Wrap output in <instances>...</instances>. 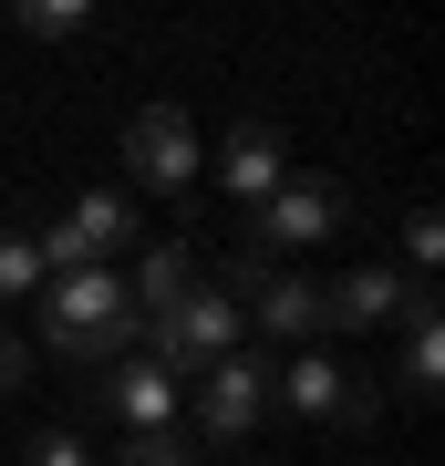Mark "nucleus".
Segmentation results:
<instances>
[{
	"label": "nucleus",
	"instance_id": "f257e3e1",
	"mask_svg": "<svg viewBox=\"0 0 445 466\" xmlns=\"http://www.w3.org/2000/svg\"><path fill=\"white\" fill-rule=\"evenodd\" d=\"M32 300H42V321H32V332L63 352V363H125V352L146 342L125 269H63V280H42Z\"/></svg>",
	"mask_w": 445,
	"mask_h": 466
},
{
	"label": "nucleus",
	"instance_id": "f03ea898",
	"mask_svg": "<svg viewBox=\"0 0 445 466\" xmlns=\"http://www.w3.org/2000/svg\"><path fill=\"white\" fill-rule=\"evenodd\" d=\"M135 352H156V363L187 383V373H207V363H228V352H248V311H238L217 280H197L166 321H146V342H135Z\"/></svg>",
	"mask_w": 445,
	"mask_h": 466
},
{
	"label": "nucleus",
	"instance_id": "7ed1b4c3",
	"mask_svg": "<svg viewBox=\"0 0 445 466\" xmlns=\"http://www.w3.org/2000/svg\"><path fill=\"white\" fill-rule=\"evenodd\" d=\"M342 218H352V198H342L331 177H290L280 198H259V208H248V238H238V249L280 269L290 249H321V238H342Z\"/></svg>",
	"mask_w": 445,
	"mask_h": 466
},
{
	"label": "nucleus",
	"instance_id": "20e7f679",
	"mask_svg": "<svg viewBox=\"0 0 445 466\" xmlns=\"http://www.w3.org/2000/svg\"><path fill=\"white\" fill-rule=\"evenodd\" d=\"M32 249H42V280H63V269H115V249H146V238H135V198L125 187H83L63 228H32Z\"/></svg>",
	"mask_w": 445,
	"mask_h": 466
},
{
	"label": "nucleus",
	"instance_id": "39448f33",
	"mask_svg": "<svg viewBox=\"0 0 445 466\" xmlns=\"http://www.w3.org/2000/svg\"><path fill=\"white\" fill-rule=\"evenodd\" d=\"M269 404H290V415H321V425H383V383L331 363V352H290L280 373H269Z\"/></svg>",
	"mask_w": 445,
	"mask_h": 466
},
{
	"label": "nucleus",
	"instance_id": "423d86ee",
	"mask_svg": "<svg viewBox=\"0 0 445 466\" xmlns=\"http://www.w3.org/2000/svg\"><path fill=\"white\" fill-rule=\"evenodd\" d=\"M125 167H135V187H156V198H187L197 187V125H187V104H146V115L125 125Z\"/></svg>",
	"mask_w": 445,
	"mask_h": 466
},
{
	"label": "nucleus",
	"instance_id": "0eeeda50",
	"mask_svg": "<svg viewBox=\"0 0 445 466\" xmlns=\"http://www.w3.org/2000/svg\"><path fill=\"white\" fill-rule=\"evenodd\" d=\"M187 415H197V435H207V446H238V435L269 415V363H259V352H228V363H207Z\"/></svg>",
	"mask_w": 445,
	"mask_h": 466
},
{
	"label": "nucleus",
	"instance_id": "6e6552de",
	"mask_svg": "<svg viewBox=\"0 0 445 466\" xmlns=\"http://www.w3.org/2000/svg\"><path fill=\"white\" fill-rule=\"evenodd\" d=\"M238 311L259 321L269 342H290V352H311V342L331 332V300H321V280H311V269H259V290H248Z\"/></svg>",
	"mask_w": 445,
	"mask_h": 466
},
{
	"label": "nucleus",
	"instance_id": "1a4fd4ad",
	"mask_svg": "<svg viewBox=\"0 0 445 466\" xmlns=\"http://www.w3.org/2000/svg\"><path fill=\"white\" fill-rule=\"evenodd\" d=\"M321 300H331V332H383V321H404L414 280L394 259H352L342 280H321Z\"/></svg>",
	"mask_w": 445,
	"mask_h": 466
},
{
	"label": "nucleus",
	"instance_id": "9d476101",
	"mask_svg": "<svg viewBox=\"0 0 445 466\" xmlns=\"http://www.w3.org/2000/svg\"><path fill=\"white\" fill-rule=\"evenodd\" d=\"M104 415H125V435H166L187 415V394H177V373H166L156 352H125V363L104 373Z\"/></svg>",
	"mask_w": 445,
	"mask_h": 466
},
{
	"label": "nucleus",
	"instance_id": "9b49d317",
	"mask_svg": "<svg viewBox=\"0 0 445 466\" xmlns=\"http://www.w3.org/2000/svg\"><path fill=\"white\" fill-rule=\"evenodd\" d=\"M290 177H300V167H290L280 125H259V115H248V125H228V146H217V187H228V198H248V208H259V198H280Z\"/></svg>",
	"mask_w": 445,
	"mask_h": 466
},
{
	"label": "nucleus",
	"instance_id": "f8f14e48",
	"mask_svg": "<svg viewBox=\"0 0 445 466\" xmlns=\"http://www.w3.org/2000/svg\"><path fill=\"white\" fill-rule=\"evenodd\" d=\"M197 280H207V259L187 249V238H166V249H146V259L125 269V290H135V321H166V311H177L187 290H197Z\"/></svg>",
	"mask_w": 445,
	"mask_h": 466
},
{
	"label": "nucleus",
	"instance_id": "ddd939ff",
	"mask_svg": "<svg viewBox=\"0 0 445 466\" xmlns=\"http://www.w3.org/2000/svg\"><path fill=\"white\" fill-rule=\"evenodd\" d=\"M435 373H445V311L435 290L404 300V404H435Z\"/></svg>",
	"mask_w": 445,
	"mask_h": 466
},
{
	"label": "nucleus",
	"instance_id": "4468645a",
	"mask_svg": "<svg viewBox=\"0 0 445 466\" xmlns=\"http://www.w3.org/2000/svg\"><path fill=\"white\" fill-rule=\"evenodd\" d=\"M42 290V249H32V228H0V311L11 300H32Z\"/></svg>",
	"mask_w": 445,
	"mask_h": 466
},
{
	"label": "nucleus",
	"instance_id": "2eb2a0df",
	"mask_svg": "<svg viewBox=\"0 0 445 466\" xmlns=\"http://www.w3.org/2000/svg\"><path fill=\"white\" fill-rule=\"evenodd\" d=\"M21 32H32V42H83V32H94V11H83V0H21Z\"/></svg>",
	"mask_w": 445,
	"mask_h": 466
},
{
	"label": "nucleus",
	"instance_id": "dca6fc26",
	"mask_svg": "<svg viewBox=\"0 0 445 466\" xmlns=\"http://www.w3.org/2000/svg\"><path fill=\"white\" fill-rule=\"evenodd\" d=\"M21 466H94V446H83L73 425H42L32 446H21Z\"/></svg>",
	"mask_w": 445,
	"mask_h": 466
},
{
	"label": "nucleus",
	"instance_id": "f3484780",
	"mask_svg": "<svg viewBox=\"0 0 445 466\" xmlns=\"http://www.w3.org/2000/svg\"><path fill=\"white\" fill-rule=\"evenodd\" d=\"M115 466H197V446H177V435H125Z\"/></svg>",
	"mask_w": 445,
	"mask_h": 466
},
{
	"label": "nucleus",
	"instance_id": "a211bd4d",
	"mask_svg": "<svg viewBox=\"0 0 445 466\" xmlns=\"http://www.w3.org/2000/svg\"><path fill=\"white\" fill-rule=\"evenodd\" d=\"M404 259H414V269H435V259H445V218H435V208H414V218H404Z\"/></svg>",
	"mask_w": 445,
	"mask_h": 466
},
{
	"label": "nucleus",
	"instance_id": "6ab92c4d",
	"mask_svg": "<svg viewBox=\"0 0 445 466\" xmlns=\"http://www.w3.org/2000/svg\"><path fill=\"white\" fill-rule=\"evenodd\" d=\"M21 383H32V342L0 321V394H21Z\"/></svg>",
	"mask_w": 445,
	"mask_h": 466
}]
</instances>
